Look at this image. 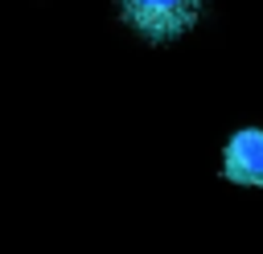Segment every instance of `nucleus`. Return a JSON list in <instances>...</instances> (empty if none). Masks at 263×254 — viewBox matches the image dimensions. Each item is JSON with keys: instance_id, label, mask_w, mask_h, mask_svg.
I'll list each match as a JSON object with an SVG mask.
<instances>
[{"instance_id": "f03ea898", "label": "nucleus", "mask_w": 263, "mask_h": 254, "mask_svg": "<svg viewBox=\"0 0 263 254\" xmlns=\"http://www.w3.org/2000/svg\"><path fill=\"white\" fill-rule=\"evenodd\" d=\"M222 180L263 188V127H238L222 147Z\"/></svg>"}, {"instance_id": "f257e3e1", "label": "nucleus", "mask_w": 263, "mask_h": 254, "mask_svg": "<svg viewBox=\"0 0 263 254\" xmlns=\"http://www.w3.org/2000/svg\"><path fill=\"white\" fill-rule=\"evenodd\" d=\"M205 4L210 0H115L119 20L132 33H140L144 41H152V45L185 37L201 20Z\"/></svg>"}]
</instances>
